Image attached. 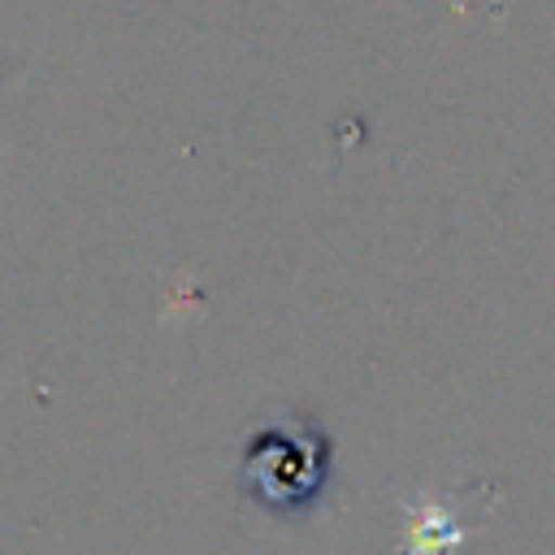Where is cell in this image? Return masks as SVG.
<instances>
[{
  "label": "cell",
  "instance_id": "obj_1",
  "mask_svg": "<svg viewBox=\"0 0 555 555\" xmlns=\"http://www.w3.org/2000/svg\"><path fill=\"white\" fill-rule=\"evenodd\" d=\"M317 460H325V442L308 447V442H291L282 434H264V438H256L251 460H247L251 490L278 512H299V507H308V499L317 494V481L325 477L317 468Z\"/></svg>",
  "mask_w": 555,
  "mask_h": 555
}]
</instances>
